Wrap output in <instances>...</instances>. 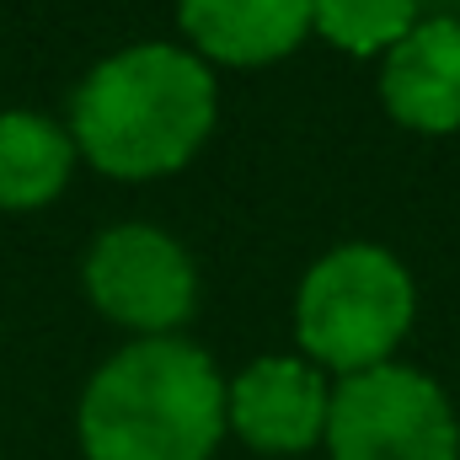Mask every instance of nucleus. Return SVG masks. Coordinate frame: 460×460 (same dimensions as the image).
<instances>
[{"label":"nucleus","instance_id":"obj_1","mask_svg":"<svg viewBox=\"0 0 460 460\" xmlns=\"http://www.w3.org/2000/svg\"><path fill=\"white\" fill-rule=\"evenodd\" d=\"M215 70L177 43H128L70 97V139L102 177L145 182L182 172L215 134Z\"/></svg>","mask_w":460,"mask_h":460},{"label":"nucleus","instance_id":"obj_2","mask_svg":"<svg viewBox=\"0 0 460 460\" xmlns=\"http://www.w3.org/2000/svg\"><path fill=\"white\" fill-rule=\"evenodd\" d=\"M75 429L86 460H209L226 439V380L188 338H139L92 375Z\"/></svg>","mask_w":460,"mask_h":460},{"label":"nucleus","instance_id":"obj_3","mask_svg":"<svg viewBox=\"0 0 460 460\" xmlns=\"http://www.w3.org/2000/svg\"><path fill=\"white\" fill-rule=\"evenodd\" d=\"M418 284L407 262L375 241H343L316 257L295 289V338L300 353L327 375H364L391 364V353L412 332Z\"/></svg>","mask_w":460,"mask_h":460},{"label":"nucleus","instance_id":"obj_4","mask_svg":"<svg viewBox=\"0 0 460 460\" xmlns=\"http://www.w3.org/2000/svg\"><path fill=\"white\" fill-rule=\"evenodd\" d=\"M322 445L332 460H460V418L434 375L375 364L332 391Z\"/></svg>","mask_w":460,"mask_h":460},{"label":"nucleus","instance_id":"obj_5","mask_svg":"<svg viewBox=\"0 0 460 460\" xmlns=\"http://www.w3.org/2000/svg\"><path fill=\"white\" fill-rule=\"evenodd\" d=\"M81 284L108 322L139 338H177L199 305V268L188 246L145 220L102 230L81 262Z\"/></svg>","mask_w":460,"mask_h":460},{"label":"nucleus","instance_id":"obj_6","mask_svg":"<svg viewBox=\"0 0 460 460\" xmlns=\"http://www.w3.org/2000/svg\"><path fill=\"white\" fill-rule=\"evenodd\" d=\"M332 385L311 358L268 353L252 358L226 385V429H235L257 456H305L327 439Z\"/></svg>","mask_w":460,"mask_h":460},{"label":"nucleus","instance_id":"obj_7","mask_svg":"<svg viewBox=\"0 0 460 460\" xmlns=\"http://www.w3.org/2000/svg\"><path fill=\"white\" fill-rule=\"evenodd\" d=\"M380 102L402 128L456 134L460 128V16L418 22L380 59Z\"/></svg>","mask_w":460,"mask_h":460},{"label":"nucleus","instance_id":"obj_8","mask_svg":"<svg viewBox=\"0 0 460 460\" xmlns=\"http://www.w3.org/2000/svg\"><path fill=\"white\" fill-rule=\"evenodd\" d=\"M177 22L204 65L257 70L305 43L311 0H177Z\"/></svg>","mask_w":460,"mask_h":460},{"label":"nucleus","instance_id":"obj_9","mask_svg":"<svg viewBox=\"0 0 460 460\" xmlns=\"http://www.w3.org/2000/svg\"><path fill=\"white\" fill-rule=\"evenodd\" d=\"M75 172V139L43 113H0V209H43Z\"/></svg>","mask_w":460,"mask_h":460},{"label":"nucleus","instance_id":"obj_10","mask_svg":"<svg viewBox=\"0 0 460 460\" xmlns=\"http://www.w3.org/2000/svg\"><path fill=\"white\" fill-rule=\"evenodd\" d=\"M418 27V0H311V32L343 54H391Z\"/></svg>","mask_w":460,"mask_h":460}]
</instances>
